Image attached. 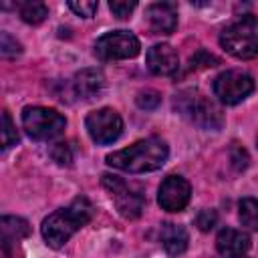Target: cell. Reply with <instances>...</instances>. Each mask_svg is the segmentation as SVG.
I'll use <instances>...</instances> for the list:
<instances>
[{
	"instance_id": "obj_2",
	"label": "cell",
	"mask_w": 258,
	"mask_h": 258,
	"mask_svg": "<svg viewBox=\"0 0 258 258\" xmlns=\"http://www.w3.org/2000/svg\"><path fill=\"white\" fill-rule=\"evenodd\" d=\"M167 145L165 141L157 137H147L141 141H135L133 145L109 153L105 159L111 167H117L121 171L129 173H145L159 169L167 159Z\"/></svg>"
},
{
	"instance_id": "obj_11",
	"label": "cell",
	"mask_w": 258,
	"mask_h": 258,
	"mask_svg": "<svg viewBox=\"0 0 258 258\" xmlns=\"http://www.w3.org/2000/svg\"><path fill=\"white\" fill-rule=\"evenodd\" d=\"M153 34H171L177 26V8L173 2H155L145 10Z\"/></svg>"
},
{
	"instance_id": "obj_10",
	"label": "cell",
	"mask_w": 258,
	"mask_h": 258,
	"mask_svg": "<svg viewBox=\"0 0 258 258\" xmlns=\"http://www.w3.org/2000/svg\"><path fill=\"white\" fill-rule=\"evenodd\" d=\"M189 196L191 187L187 179H183L181 175H167L159 185L157 202L167 212H181L187 206Z\"/></svg>"
},
{
	"instance_id": "obj_23",
	"label": "cell",
	"mask_w": 258,
	"mask_h": 258,
	"mask_svg": "<svg viewBox=\"0 0 258 258\" xmlns=\"http://www.w3.org/2000/svg\"><path fill=\"white\" fill-rule=\"evenodd\" d=\"M159 103H161V95H159L157 91L147 89V91H141V93L137 95V105H139L141 109H155Z\"/></svg>"
},
{
	"instance_id": "obj_15",
	"label": "cell",
	"mask_w": 258,
	"mask_h": 258,
	"mask_svg": "<svg viewBox=\"0 0 258 258\" xmlns=\"http://www.w3.org/2000/svg\"><path fill=\"white\" fill-rule=\"evenodd\" d=\"M159 240H161L165 252L169 256H173V258L179 256V254H183L185 248H187V242H189L185 228L183 226H177V224H163L161 226V232H159Z\"/></svg>"
},
{
	"instance_id": "obj_7",
	"label": "cell",
	"mask_w": 258,
	"mask_h": 258,
	"mask_svg": "<svg viewBox=\"0 0 258 258\" xmlns=\"http://www.w3.org/2000/svg\"><path fill=\"white\" fill-rule=\"evenodd\" d=\"M139 38L129 30H113L95 42V52L103 60H123L139 54Z\"/></svg>"
},
{
	"instance_id": "obj_16",
	"label": "cell",
	"mask_w": 258,
	"mask_h": 258,
	"mask_svg": "<svg viewBox=\"0 0 258 258\" xmlns=\"http://www.w3.org/2000/svg\"><path fill=\"white\" fill-rule=\"evenodd\" d=\"M30 234L28 222L16 216H4L0 220V242H14L20 244L22 238Z\"/></svg>"
},
{
	"instance_id": "obj_4",
	"label": "cell",
	"mask_w": 258,
	"mask_h": 258,
	"mask_svg": "<svg viewBox=\"0 0 258 258\" xmlns=\"http://www.w3.org/2000/svg\"><path fill=\"white\" fill-rule=\"evenodd\" d=\"M101 183H103L105 191L109 194L111 202L115 204L117 212L123 218L135 220V218L141 216V212L145 208V196H143L139 185L127 183L125 179H121L117 175H111V173H105L101 177Z\"/></svg>"
},
{
	"instance_id": "obj_24",
	"label": "cell",
	"mask_w": 258,
	"mask_h": 258,
	"mask_svg": "<svg viewBox=\"0 0 258 258\" xmlns=\"http://www.w3.org/2000/svg\"><path fill=\"white\" fill-rule=\"evenodd\" d=\"M218 222V214L214 210H202L198 216H196V226L202 230V232H208L216 226Z\"/></svg>"
},
{
	"instance_id": "obj_5",
	"label": "cell",
	"mask_w": 258,
	"mask_h": 258,
	"mask_svg": "<svg viewBox=\"0 0 258 258\" xmlns=\"http://www.w3.org/2000/svg\"><path fill=\"white\" fill-rule=\"evenodd\" d=\"M175 105L191 123H196L202 129H220L224 125V115H222L220 107L196 91L181 93L177 97Z\"/></svg>"
},
{
	"instance_id": "obj_26",
	"label": "cell",
	"mask_w": 258,
	"mask_h": 258,
	"mask_svg": "<svg viewBox=\"0 0 258 258\" xmlns=\"http://www.w3.org/2000/svg\"><path fill=\"white\" fill-rule=\"evenodd\" d=\"M230 159H232V163H234V167H236L238 171H242V169L248 165V153H246L242 147H232Z\"/></svg>"
},
{
	"instance_id": "obj_25",
	"label": "cell",
	"mask_w": 258,
	"mask_h": 258,
	"mask_svg": "<svg viewBox=\"0 0 258 258\" xmlns=\"http://www.w3.org/2000/svg\"><path fill=\"white\" fill-rule=\"evenodd\" d=\"M69 8L77 14V16H83V18H91L95 12H97V2H69Z\"/></svg>"
},
{
	"instance_id": "obj_22",
	"label": "cell",
	"mask_w": 258,
	"mask_h": 258,
	"mask_svg": "<svg viewBox=\"0 0 258 258\" xmlns=\"http://www.w3.org/2000/svg\"><path fill=\"white\" fill-rule=\"evenodd\" d=\"M50 155L58 165H71V161H73V151H71L69 143H56L50 149Z\"/></svg>"
},
{
	"instance_id": "obj_3",
	"label": "cell",
	"mask_w": 258,
	"mask_h": 258,
	"mask_svg": "<svg viewBox=\"0 0 258 258\" xmlns=\"http://www.w3.org/2000/svg\"><path fill=\"white\" fill-rule=\"evenodd\" d=\"M220 44L236 58H254L258 54V18L242 16L230 22L220 34Z\"/></svg>"
},
{
	"instance_id": "obj_12",
	"label": "cell",
	"mask_w": 258,
	"mask_h": 258,
	"mask_svg": "<svg viewBox=\"0 0 258 258\" xmlns=\"http://www.w3.org/2000/svg\"><path fill=\"white\" fill-rule=\"evenodd\" d=\"M147 67L157 77H171L179 69L177 52L169 44H153L147 50Z\"/></svg>"
},
{
	"instance_id": "obj_21",
	"label": "cell",
	"mask_w": 258,
	"mask_h": 258,
	"mask_svg": "<svg viewBox=\"0 0 258 258\" xmlns=\"http://www.w3.org/2000/svg\"><path fill=\"white\" fill-rule=\"evenodd\" d=\"M20 50H22V46H20V42H16V38H12L8 32L0 34V52H2V56H16Z\"/></svg>"
},
{
	"instance_id": "obj_9",
	"label": "cell",
	"mask_w": 258,
	"mask_h": 258,
	"mask_svg": "<svg viewBox=\"0 0 258 258\" xmlns=\"http://www.w3.org/2000/svg\"><path fill=\"white\" fill-rule=\"evenodd\" d=\"M85 125H87V131H89L91 139L101 143V145L113 143L123 131V119L119 117L117 111H113L109 107L91 111L87 115Z\"/></svg>"
},
{
	"instance_id": "obj_13",
	"label": "cell",
	"mask_w": 258,
	"mask_h": 258,
	"mask_svg": "<svg viewBox=\"0 0 258 258\" xmlns=\"http://www.w3.org/2000/svg\"><path fill=\"white\" fill-rule=\"evenodd\" d=\"M216 248L224 258H242L250 250V236L234 228H224L216 238Z\"/></svg>"
},
{
	"instance_id": "obj_6",
	"label": "cell",
	"mask_w": 258,
	"mask_h": 258,
	"mask_svg": "<svg viewBox=\"0 0 258 258\" xmlns=\"http://www.w3.org/2000/svg\"><path fill=\"white\" fill-rule=\"evenodd\" d=\"M22 125L26 133L36 141H48L62 133L67 121L64 117L48 107H26L22 111Z\"/></svg>"
},
{
	"instance_id": "obj_18",
	"label": "cell",
	"mask_w": 258,
	"mask_h": 258,
	"mask_svg": "<svg viewBox=\"0 0 258 258\" xmlns=\"http://www.w3.org/2000/svg\"><path fill=\"white\" fill-rule=\"evenodd\" d=\"M238 214H240V222L242 226L258 232V200L254 198H244L238 206Z\"/></svg>"
},
{
	"instance_id": "obj_19",
	"label": "cell",
	"mask_w": 258,
	"mask_h": 258,
	"mask_svg": "<svg viewBox=\"0 0 258 258\" xmlns=\"http://www.w3.org/2000/svg\"><path fill=\"white\" fill-rule=\"evenodd\" d=\"M16 141H18L16 127H14L12 119H10V113L4 111V113H2V147L8 149V147H12Z\"/></svg>"
},
{
	"instance_id": "obj_8",
	"label": "cell",
	"mask_w": 258,
	"mask_h": 258,
	"mask_svg": "<svg viewBox=\"0 0 258 258\" xmlns=\"http://www.w3.org/2000/svg\"><path fill=\"white\" fill-rule=\"evenodd\" d=\"M254 91V79L242 71L220 73L214 81V95L224 105H238Z\"/></svg>"
},
{
	"instance_id": "obj_14",
	"label": "cell",
	"mask_w": 258,
	"mask_h": 258,
	"mask_svg": "<svg viewBox=\"0 0 258 258\" xmlns=\"http://www.w3.org/2000/svg\"><path fill=\"white\" fill-rule=\"evenodd\" d=\"M105 85V77L97 69H83L73 79V89L81 99H93L101 93Z\"/></svg>"
},
{
	"instance_id": "obj_1",
	"label": "cell",
	"mask_w": 258,
	"mask_h": 258,
	"mask_svg": "<svg viewBox=\"0 0 258 258\" xmlns=\"http://www.w3.org/2000/svg\"><path fill=\"white\" fill-rule=\"evenodd\" d=\"M93 218V206L87 198H75L67 208L52 212L44 218L40 232L50 248H62L75 232H79Z\"/></svg>"
},
{
	"instance_id": "obj_20",
	"label": "cell",
	"mask_w": 258,
	"mask_h": 258,
	"mask_svg": "<svg viewBox=\"0 0 258 258\" xmlns=\"http://www.w3.org/2000/svg\"><path fill=\"white\" fill-rule=\"evenodd\" d=\"M137 2L135 0H111L109 2V10L113 12V16L117 18H127L133 10H135Z\"/></svg>"
},
{
	"instance_id": "obj_17",
	"label": "cell",
	"mask_w": 258,
	"mask_h": 258,
	"mask_svg": "<svg viewBox=\"0 0 258 258\" xmlns=\"http://www.w3.org/2000/svg\"><path fill=\"white\" fill-rule=\"evenodd\" d=\"M18 12H20L22 20L28 22V24H40L48 16V8L42 2H36V0L20 2L18 4Z\"/></svg>"
},
{
	"instance_id": "obj_27",
	"label": "cell",
	"mask_w": 258,
	"mask_h": 258,
	"mask_svg": "<svg viewBox=\"0 0 258 258\" xmlns=\"http://www.w3.org/2000/svg\"><path fill=\"white\" fill-rule=\"evenodd\" d=\"M2 258H24L20 244L14 242H2Z\"/></svg>"
}]
</instances>
